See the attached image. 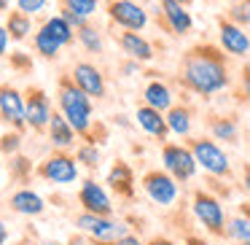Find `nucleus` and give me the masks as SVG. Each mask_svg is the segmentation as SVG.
<instances>
[{
  "mask_svg": "<svg viewBox=\"0 0 250 245\" xmlns=\"http://www.w3.org/2000/svg\"><path fill=\"white\" fill-rule=\"evenodd\" d=\"M11 65H14V67H22V70H30V67H33V62H30V57L24 54V51H14Z\"/></svg>",
  "mask_w": 250,
  "mask_h": 245,
  "instance_id": "36",
  "label": "nucleus"
},
{
  "mask_svg": "<svg viewBox=\"0 0 250 245\" xmlns=\"http://www.w3.org/2000/svg\"><path fill=\"white\" fill-rule=\"evenodd\" d=\"M51 103L46 97L43 89L38 87H30L24 92V116H27V127L35 132H43L49 130V121H51Z\"/></svg>",
  "mask_w": 250,
  "mask_h": 245,
  "instance_id": "8",
  "label": "nucleus"
},
{
  "mask_svg": "<svg viewBox=\"0 0 250 245\" xmlns=\"http://www.w3.org/2000/svg\"><path fill=\"white\" fill-rule=\"evenodd\" d=\"M162 162L164 170L172 175L175 180H191L196 173V156L191 148L178 146V143H167L162 148Z\"/></svg>",
  "mask_w": 250,
  "mask_h": 245,
  "instance_id": "7",
  "label": "nucleus"
},
{
  "mask_svg": "<svg viewBox=\"0 0 250 245\" xmlns=\"http://www.w3.org/2000/svg\"><path fill=\"white\" fill-rule=\"evenodd\" d=\"M135 119H137V127H140L143 132L159 137V140H164V137H167L169 127H167V119H164L162 111L151 108V105H140V108H137V113H135Z\"/></svg>",
  "mask_w": 250,
  "mask_h": 245,
  "instance_id": "15",
  "label": "nucleus"
},
{
  "mask_svg": "<svg viewBox=\"0 0 250 245\" xmlns=\"http://www.w3.org/2000/svg\"><path fill=\"white\" fill-rule=\"evenodd\" d=\"M242 183H245V189L250 191V164H245V167H242Z\"/></svg>",
  "mask_w": 250,
  "mask_h": 245,
  "instance_id": "42",
  "label": "nucleus"
},
{
  "mask_svg": "<svg viewBox=\"0 0 250 245\" xmlns=\"http://www.w3.org/2000/svg\"><path fill=\"white\" fill-rule=\"evenodd\" d=\"M70 245H86V240H81V237H76V240H70Z\"/></svg>",
  "mask_w": 250,
  "mask_h": 245,
  "instance_id": "44",
  "label": "nucleus"
},
{
  "mask_svg": "<svg viewBox=\"0 0 250 245\" xmlns=\"http://www.w3.org/2000/svg\"><path fill=\"white\" fill-rule=\"evenodd\" d=\"M76 159L83 164V167H89V170H94L100 164V148L94 146L92 140H86L83 146H78V151H76Z\"/></svg>",
  "mask_w": 250,
  "mask_h": 245,
  "instance_id": "29",
  "label": "nucleus"
},
{
  "mask_svg": "<svg viewBox=\"0 0 250 245\" xmlns=\"http://www.w3.org/2000/svg\"><path fill=\"white\" fill-rule=\"evenodd\" d=\"M38 245H62V243H54V240H46V243H38Z\"/></svg>",
  "mask_w": 250,
  "mask_h": 245,
  "instance_id": "46",
  "label": "nucleus"
},
{
  "mask_svg": "<svg viewBox=\"0 0 250 245\" xmlns=\"http://www.w3.org/2000/svg\"><path fill=\"white\" fill-rule=\"evenodd\" d=\"M38 175L43 180H49V183H57V186L76 183L78 180V159L65 154V151H54L51 156H46L41 162Z\"/></svg>",
  "mask_w": 250,
  "mask_h": 245,
  "instance_id": "6",
  "label": "nucleus"
},
{
  "mask_svg": "<svg viewBox=\"0 0 250 245\" xmlns=\"http://www.w3.org/2000/svg\"><path fill=\"white\" fill-rule=\"evenodd\" d=\"M0 167H3V164H0Z\"/></svg>",
  "mask_w": 250,
  "mask_h": 245,
  "instance_id": "48",
  "label": "nucleus"
},
{
  "mask_svg": "<svg viewBox=\"0 0 250 245\" xmlns=\"http://www.w3.org/2000/svg\"><path fill=\"white\" fill-rule=\"evenodd\" d=\"M119 46L124 49V54L129 60H137V62H151L153 60V46L148 44L143 35H137L135 30H126V33L119 35Z\"/></svg>",
  "mask_w": 250,
  "mask_h": 245,
  "instance_id": "17",
  "label": "nucleus"
},
{
  "mask_svg": "<svg viewBox=\"0 0 250 245\" xmlns=\"http://www.w3.org/2000/svg\"><path fill=\"white\" fill-rule=\"evenodd\" d=\"M242 87H245V94L250 97V67H245V70H242Z\"/></svg>",
  "mask_w": 250,
  "mask_h": 245,
  "instance_id": "39",
  "label": "nucleus"
},
{
  "mask_svg": "<svg viewBox=\"0 0 250 245\" xmlns=\"http://www.w3.org/2000/svg\"><path fill=\"white\" fill-rule=\"evenodd\" d=\"M46 27H49V33L54 35V38H60L62 41V46H67V44H73V38H76V33H73V27L67 24V19L62 17H51V19H46Z\"/></svg>",
  "mask_w": 250,
  "mask_h": 245,
  "instance_id": "26",
  "label": "nucleus"
},
{
  "mask_svg": "<svg viewBox=\"0 0 250 245\" xmlns=\"http://www.w3.org/2000/svg\"><path fill=\"white\" fill-rule=\"evenodd\" d=\"M11 173L17 175V178H22L24 173H33V167H30V162H27L24 156H17V159L11 162Z\"/></svg>",
  "mask_w": 250,
  "mask_h": 245,
  "instance_id": "35",
  "label": "nucleus"
},
{
  "mask_svg": "<svg viewBox=\"0 0 250 245\" xmlns=\"http://www.w3.org/2000/svg\"><path fill=\"white\" fill-rule=\"evenodd\" d=\"M11 210L19 216H41L46 210V202L41 194H35L33 189H19L11 197Z\"/></svg>",
  "mask_w": 250,
  "mask_h": 245,
  "instance_id": "19",
  "label": "nucleus"
},
{
  "mask_svg": "<svg viewBox=\"0 0 250 245\" xmlns=\"http://www.w3.org/2000/svg\"><path fill=\"white\" fill-rule=\"evenodd\" d=\"M97 245H143V240L135 237V234H124V237H119V240H110V243H97Z\"/></svg>",
  "mask_w": 250,
  "mask_h": 245,
  "instance_id": "37",
  "label": "nucleus"
},
{
  "mask_svg": "<svg viewBox=\"0 0 250 245\" xmlns=\"http://www.w3.org/2000/svg\"><path fill=\"white\" fill-rule=\"evenodd\" d=\"M73 81L94 100H103L105 97V76L100 67H94L92 62H78L73 67Z\"/></svg>",
  "mask_w": 250,
  "mask_h": 245,
  "instance_id": "13",
  "label": "nucleus"
},
{
  "mask_svg": "<svg viewBox=\"0 0 250 245\" xmlns=\"http://www.w3.org/2000/svg\"><path fill=\"white\" fill-rule=\"evenodd\" d=\"M108 17L124 30H143L148 24V14L137 6L135 0H113L108 6Z\"/></svg>",
  "mask_w": 250,
  "mask_h": 245,
  "instance_id": "11",
  "label": "nucleus"
},
{
  "mask_svg": "<svg viewBox=\"0 0 250 245\" xmlns=\"http://www.w3.org/2000/svg\"><path fill=\"white\" fill-rule=\"evenodd\" d=\"M231 19L239 24H248L250 22V3H242V6H234L231 8Z\"/></svg>",
  "mask_w": 250,
  "mask_h": 245,
  "instance_id": "33",
  "label": "nucleus"
},
{
  "mask_svg": "<svg viewBox=\"0 0 250 245\" xmlns=\"http://www.w3.org/2000/svg\"><path fill=\"white\" fill-rule=\"evenodd\" d=\"M180 3H186V6H188V3H191V0H180Z\"/></svg>",
  "mask_w": 250,
  "mask_h": 245,
  "instance_id": "47",
  "label": "nucleus"
},
{
  "mask_svg": "<svg viewBox=\"0 0 250 245\" xmlns=\"http://www.w3.org/2000/svg\"><path fill=\"white\" fill-rule=\"evenodd\" d=\"M62 8L76 11V14H81V17L89 19L94 11H97V0H62Z\"/></svg>",
  "mask_w": 250,
  "mask_h": 245,
  "instance_id": "30",
  "label": "nucleus"
},
{
  "mask_svg": "<svg viewBox=\"0 0 250 245\" xmlns=\"http://www.w3.org/2000/svg\"><path fill=\"white\" fill-rule=\"evenodd\" d=\"M62 17L67 19V24H70L73 30H81L83 24H86V17H81V14H76V11H67V8H62Z\"/></svg>",
  "mask_w": 250,
  "mask_h": 245,
  "instance_id": "34",
  "label": "nucleus"
},
{
  "mask_svg": "<svg viewBox=\"0 0 250 245\" xmlns=\"http://www.w3.org/2000/svg\"><path fill=\"white\" fill-rule=\"evenodd\" d=\"M60 49H62V41L54 38V35L49 33V27L43 24V27L35 33V51H38L41 57H46V60H57Z\"/></svg>",
  "mask_w": 250,
  "mask_h": 245,
  "instance_id": "24",
  "label": "nucleus"
},
{
  "mask_svg": "<svg viewBox=\"0 0 250 245\" xmlns=\"http://www.w3.org/2000/svg\"><path fill=\"white\" fill-rule=\"evenodd\" d=\"M76 226L81 229L83 234H89L94 243H110V240H119V237H124V234H129V229L121 221H113L110 216L86 213V210L76 218Z\"/></svg>",
  "mask_w": 250,
  "mask_h": 245,
  "instance_id": "5",
  "label": "nucleus"
},
{
  "mask_svg": "<svg viewBox=\"0 0 250 245\" xmlns=\"http://www.w3.org/2000/svg\"><path fill=\"white\" fill-rule=\"evenodd\" d=\"M57 100H60V113L70 121V127L92 140V97L73 81V76H62L57 87Z\"/></svg>",
  "mask_w": 250,
  "mask_h": 245,
  "instance_id": "2",
  "label": "nucleus"
},
{
  "mask_svg": "<svg viewBox=\"0 0 250 245\" xmlns=\"http://www.w3.org/2000/svg\"><path fill=\"white\" fill-rule=\"evenodd\" d=\"M191 151L196 156V164L205 167V173L215 175V178H231V164L229 156L215 140H207V137H194L191 140Z\"/></svg>",
  "mask_w": 250,
  "mask_h": 245,
  "instance_id": "3",
  "label": "nucleus"
},
{
  "mask_svg": "<svg viewBox=\"0 0 250 245\" xmlns=\"http://www.w3.org/2000/svg\"><path fill=\"white\" fill-rule=\"evenodd\" d=\"M78 202L83 205L86 213H97V216H113V202H110L108 191L97 183V180H83L78 189Z\"/></svg>",
  "mask_w": 250,
  "mask_h": 245,
  "instance_id": "12",
  "label": "nucleus"
},
{
  "mask_svg": "<svg viewBox=\"0 0 250 245\" xmlns=\"http://www.w3.org/2000/svg\"><path fill=\"white\" fill-rule=\"evenodd\" d=\"M78 41H81V46L89 51V54H100V51H103V38H100V30H94L92 24H83V27L78 30Z\"/></svg>",
  "mask_w": 250,
  "mask_h": 245,
  "instance_id": "28",
  "label": "nucleus"
},
{
  "mask_svg": "<svg viewBox=\"0 0 250 245\" xmlns=\"http://www.w3.org/2000/svg\"><path fill=\"white\" fill-rule=\"evenodd\" d=\"M146 245H175V243H172V240H167V237H151Z\"/></svg>",
  "mask_w": 250,
  "mask_h": 245,
  "instance_id": "40",
  "label": "nucleus"
},
{
  "mask_svg": "<svg viewBox=\"0 0 250 245\" xmlns=\"http://www.w3.org/2000/svg\"><path fill=\"white\" fill-rule=\"evenodd\" d=\"M194 216L202 226L207 229L215 237H226V216H223V207L210 191H194Z\"/></svg>",
  "mask_w": 250,
  "mask_h": 245,
  "instance_id": "4",
  "label": "nucleus"
},
{
  "mask_svg": "<svg viewBox=\"0 0 250 245\" xmlns=\"http://www.w3.org/2000/svg\"><path fill=\"white\" fill-rule=\"evenodd\" d=\"M186 245H210L207 240H202V237H194V234H188L186 237Z\"/></svg>",
  "mask_w": 250,
  "mask_h": 245,
  "instance_id": "41",
  "label": "nucleus"
},
{
  "mask_svg": "<svg viewBox=\"0 0 250 245\" xmlns=\"http://www.w3.org/2000/svg\"><path fill=\"white\" fill-rule=\"evenodd\" d=\"M226 237L248 243L250 240V216H234L226 221Z\"/></svg>",
  "mask_w": 250,
  "mask_h": 245,
  "instance_id": "27",
  "label": "nucleus"
},
{
  "mask_svg": "<svg viewBox=\"0 0 250 245\" xmlns=\"http://www.w3.org/2000/svg\"><path fill=\"white\" fill-rule=\"evenodd\" d=\"M207 127H210V132H212L215 140H223V143H237L239 140L237 119H231V116H210Z\"/></svg>",
  "mask_w": 250,
  "mask_h": 245,
  "instance_id": "22",
  "label": "nucleus"
},
{
  "mask_svg": "<svg viewBox=\"0 0 250 245\" xmlns=\"http://www.w3.org/2000/svg\"><path fill=\"white\" fill-rule=\"evenodd\" d=\"M6 240H8V229L3 223V218H0V245H6Z\"/></svg>",
  "mask_w": 250,
  "mask_h": 245,
  "instance_id": "43",
  "label": "nucleus"
},
{
  "mask_svg": "<svg viewBox=\"0 0 250 245\" xmlns=\"http://www.w3.org/2000/svg\"><path fill=\"white\" fill-rule=\"evenodd\" d=\"M6 30L14 41H24L30 33H33V22H30V14L24 11H11L8 14V22H6Z\"/></svg>",
  "mask_w": 250,
  "mask_h": 245,
  "instance_id": "25",
  "label": "nucleus"
},
{
  "mask_svg": "<svg viewBox=\"0 0 250 245\" xmlns=\"http://www.w3.org/2000/svg\"><path fill=\"white\" fill-rule=\"evenodd\" d=\"M17 6H19V11H24V14H38V11H43L46 8V0H17Z\"/></svg>",
  "mask_w": 250,
  "mask_h": 245,
  "instance_id": "32",
  "label": "nucleus"
},
{
  "mask_svg": "<svg viewBox=\"0 0 250 245\" xmlns=\"http://www.w3.org/2000/svg\"><path fill=\"white\" fill-rule=\"evenodd\" d=\"M135 180H132V170H129V164H124V162H116L113 167H110V173H108V186L116 191V194H121V197H132L135 194Z\"/></svg>",
  "mask_w": 250,
  "mask_h": 245,
  "instance_id": "20",
  "label": "nucleus"
},
{
  "mask_svg": "<svg viewBox=\"0 0 250 245\" xmlns=\"http://www.w3.org/2000/svg\"><path fill=\"white\" fill-rule=\"evenodd\" d=\"M8 8V0H0V11H6Z\"/></svg>",
  "mask_w": 250,
  "mask_h": 245,
  "instance_id": "45",
  "label": "nucleus"
},
{
  "mask_svg": "<svg viewBox=\"0 0 250 245\" xmlns=\"http://www.w3.org/2000/svg\"><path fill=\"white\" fill-rule=\"evenodd\" d=\"M178 81L183 84L188 92L210 97V94L221 92L229 87V70L226 60L215 46H194L180 62V76Z\"/></svg>",
  "mask_w": 250,
  "mask_h": 245,
  "instance_id": "1",
  "label": "nucleus"
},
{
  "mask_svg": "<svg viewBox=\"0 0 250 245\" xmlns=\"http://www.w3.org/2000/svg\"><path fill=\"white\" fill-rule=\"evenodd\" d=\"M221 46L234 57H245L250 51V38L237 22H221Z\"/></svg>",
  "mask_w": 250,
  "mask_h": 245,
  "instance_id": "14",
  "label": "nucleus"
},
{
  "mask_svg": "<svg viewBox=\"0 0 250 245\" xmlns=\"http://www.w3.org/2000/svg\"><path fill=\"white\" fill-rule=\"evenodd\" d=\"M19 146H22V135H19V130L8 132V135L0 137V151L3 154H17Z\"/></svg>",
  "mask_w": 250,
  "mask_h": 245,
  "instance_id": "31",
  "label": "nucleus"
},
{
  "mask_svg": "<svg viewBox=\"0 0 250 245\" xmlns=\"http://www.w3.org/2000/svg\"><path fill=\"white\" fill-rule=\"evenodd\" d=\"M49 140L54 148H60V151H65V148H73L76 146V135L78 132L70 127V121L65 119L62 113H51V121H49Z\"/></svg>",
  "mask_w": 250,
  "mask_h": 245,
  "instance_id": "16",
  "label": "nucleus"
},
{
  "mask_svg": "<svg viewBox=\"0 0 250 245\" xmlns=\"http://www.w3.org/2000/svg\"><path fill=\"white\" fill-rule=\"evenodd\" d=\"M143 189H146V194L162 207L172 205V202L178 200V180L169 173H164V170H151V173L143 175Z\"/></svg>",
  "mask_w": 250,
  "mask_h": 245,
  "instance_id": "9",
  "label": "nucleus"
},
{
  "mask_svg": "<svg viewBox=\"0 0 250 245\" xmlns=\"http://www.w3.org/2000/svg\"><path fill=\"white\" fill-rule=\"evenodd\" d=\"M8 30H6V24H0V57L6 54V49H8Z\"/></svg>",
  "mask_w": 250,
  "mask_h": 245,
  "instance_id": "38",
  "label": "nucleus"
},
{
  "mask_svg": "<svg viewBox=\"0 0 250 245\" xmlns=\"http://www.w3.org/2000/svg\"><path fill=\"white\" fill-rule=\"evenodd\" d=\"M143 100H146V105H151V108L156 111H169L172 108V92H169L167 84L162 81H151L146 89H143Z\"/></svg>",
  "mask_w": 250,
  "mask_h": 245,
  "instance_id": "21",
  "label": "nucleus"
},
{
  "mask_svg": "<svg viewBox=\"0 0 250 245\" xmlns=\"http://www.w3.org/2000/svg\"><path fill=\"white\" fill-rule=\"evenodd\" d=\"M162 14L169 22L175 35H186L191 30V14L186 11V3H180V0H162Z\"/></svg>",
  "mask_w": 250,
  "mask_h": 245,
  "instance_id": "18",
  "label": "nucleus"
},
{
  "mask_svg": "<svg viewBox=\"0 0 250 245\" xmlns=\"http://www.w3.org/2000/svg\"><path fill=\"white\" fill-rule=\"evenodd\" d=\"M167 127H169V132H175V135H180V137H186L191 132V111L186 108V105H172V108L167 111Z\"/></svg>",
  "mask_w": 250,
  "mask_h": 245,
  "instance_id": "23",
  "label": "nucleus"
},
{
  "mask_svg": "<svg viewBox=\"0 0 250 245\" xmlns=\"http://www.w3.org/2000/svg\"><path fill=\"white\" fill-rule=\"evenodd\" d=\"M0 119L11 124L14 130L22 132L27 127V116H24V94L19 89L3 84L0 87Z\"/></svg>",
  "mask_w": 250,
  "mask_h": 245,
  "instance_id": "10",
  "label": "nucleus"
}]
</instances>
